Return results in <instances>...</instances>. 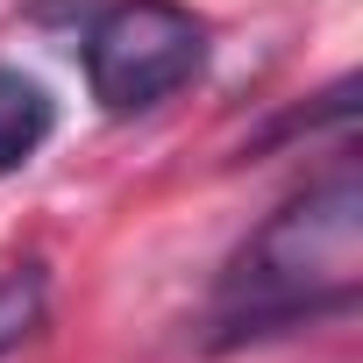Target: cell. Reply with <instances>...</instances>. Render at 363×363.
<instances>
[{
  "label": "cell",
  "instance_id": "cell-1",
  "mask_svg": "<svg viewBox=\"0 0 363 363\" xmlns=\"http://www.w3.org/2000/svg\"><path fill=\"white\" fill-rule=\"evenodd\" d=\"M363 285V178L342 164L292 193L228 264L221 278V349L242 335H271L292 320L349 313Z\"/></svg>",
  "mask_w": 363,
  "mask_h": 363
},
{
  "label": "cell",
  "instance_id": "cell-2",
  "mask_svg": "<svg viewBox=\"0 0 363 363\" xmlns=\"http://www.w3.org/2000/svg\"><path fill=\"white\" fill-rule=\"evenodd\" d=\"M207 65V22L178 0H114L86 29V86L107 114H150Z\"/></svg>",
  "mask_w": 363,
  "mask_h": 363
},
{
  "label": "cell",
  "instance_id": "cell-3",
  "mask_svg": "<svg viewBox=\"0 0 363 363\" xmlns=\"http://www.w3.org/2000/svg\"><path fill=\"white\" fill-rule=\"evenodd\" d=\"M50 135H57V100L43 93V79L0 65V178H15Z\"/></svg>",
  "mask_w": 363,
  "mask_h": 363
},
{
  "label": "cell",
  "instance_id": "cell-4",
  "mask_svg": "<svg viewBox=\"0 0 363 363\" xmlns=\"http://www.w3.org/2000/svg\"><path fill=\"white\" fill-rule=\"evenodd\" d=\"M50 313V278L43 264H15V271H0V363H8Z\"/></svg>",
  "mask_w": 363,
  "mask_h": 363
}]
</instances>
